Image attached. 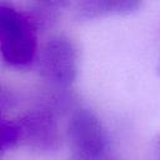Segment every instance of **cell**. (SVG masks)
I'll use <instances>...</instances> for the list:
<instances>
[{"mask_svg":"<svg viewBox=\"0 0 160 160\" xmlns=\"http://www.w3.org/2000/svg\"><path fill=\"white\" fill-rule=\"evenodd\" d=\"M18 140V148L36 151H54L61 144L58 120L48 109L31 110L16 120H11Z\"/></svg>","mask_w":160,"mask_h":160,"instance_id":"cell-3","label":"cell"},{"mask_svg":"<svg viewBox=\"0 0 160 160\" xmlns=\"http://www.w3.org/2000/svg\"><path fill=\"white\" fill-rule=\"evenodd\" d=\"M66 132L76 154L99 155L108 152L106 129L98 115L89 109L80 108L71 114Z\"/></svg>","mask_w":160,"mask_h":160,"instance_id":"cell-4","label":"cell"},{"mask_svg":"<svg viewBox=\"0 0 160 160\" xmlns=\"http://www.w3.org/2000/svg\"><path fill=\"white\" fill-rule=\"evenodd\" d=\"M155 150H156V154H158V158L160 160V135L158 136L156 141H155Z\"/></svg>","mask_w":160,"mask_h":160,"instance_id":"cell-8","label":"cell"},{"mask_svg":"<svg viewBox=\"0 0 160 160\" xmlns=\"http://www.w3.org/2000/svg\"><path fill=\"white\" fill-rule=\"evenodd\" d=\"M156 72H158V75L160 76V60H159V64H158V66H156Z\"/></svg>","mask_w":160,"mask_h":160,"instance_id":"cell-9","label":"cell"},{"mask_svg":"<svg viewBox=\"0 0 160 160\" xmlns=\"http://www.w3.org/2000/svg\"><path fill=\"white\" fill-rule=\"evenodd\" d=\"M138 0H85L75 2V18L81 20L99 19L112 15H126L141 8Z\"/></svg>","mask_w":160,"mask_h":160,"instance_id":"cell-5","label":"cell"},{"mask_svg":"<svg viewBox=\"0 0 160 160\" xmlns=\"http://www.w3.org/2000/svg\"><path fill=\"white\" fill-rule=\"evenodd\" d=\"M69 160H118V159L112 158L108 152L99 154V155H84V154H76V152H74L72 156Z\"/></svg>","mask_w":160,"mask_h":160,"instance_id":"cell-7","label":"cell"},{"mask_svg":"<svg viewBox=\"0 0 160 160\" xmlns=\"http://www.w3.org/2000/svg\"><path fill=\"white\" fill-rule=\"evenodd\" d=\"M65 1H40L30 4L29 11L25 15L32 22V25L38 29L39 26H45L56 19L59 10L66 5Z\"/></svg>","mask_w":160,"mask_h":160,"instance_id":"cell-6","label":"cell"},{"mask_svg":"<svg viewBox=\"0 0 160 160\" xmlns=\"http://www.w3.org/2000/svg\"><path fill=\"white\" fill-rule=\"evenodd\" d=\"M38 66L48 82L59 89H68L75 81L79 69L76 44L62 35L50 38L40 50Z\"/></svg>","mask_w":160,"mask_h":160,"instance_id":"cell-2","label":"cell"},{"mask_svg":"<svg viewBox=\"0 0 160 160\" xmlns=\"http://www.w3.org/2000/svg\"><path fill=\"white\" fill-rule=\"evenodd\" d=\"M0 49L2 60L24 68L35 60L38 51L36 28L11 4H0Z\"/></svg>","mask_w":160,"mask_h":160,"instance_id":"cell-1","label":"cell"}]
</instances>
